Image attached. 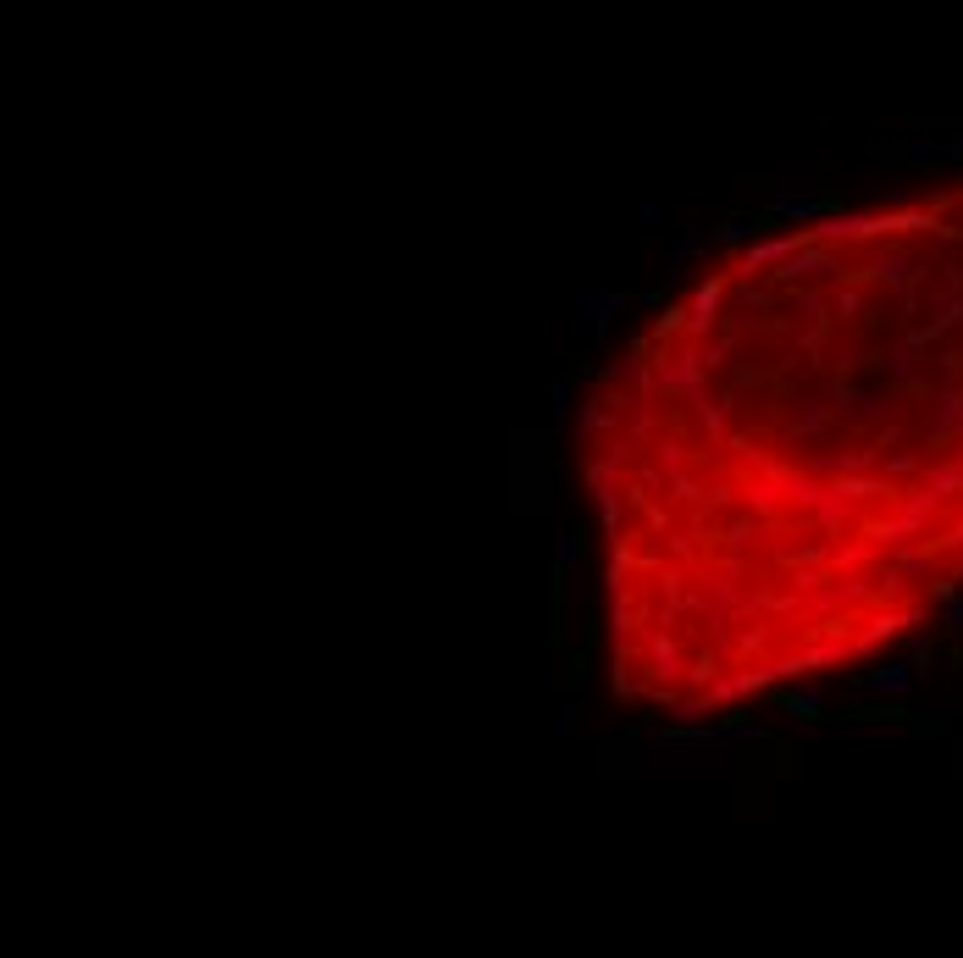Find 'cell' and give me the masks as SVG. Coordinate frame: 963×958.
Returning <instances> with one entry per match:
<instances>
[{
    "mask_svg": "<svg viewBox=\"0 0 963 958\" xmlns=\"http://www.w3.org/2000/svg\"><path fill=\"white\" fill-rule=\"evenodd\" d=\"M598 405L626 693L709 715L914 637L963 582V183L731 255Z\"/></svg>",
    "mask_w": 963,
    "mask_h": 958,
    "instance_id": "1",
    "label": "cell"
}]
</instances>
